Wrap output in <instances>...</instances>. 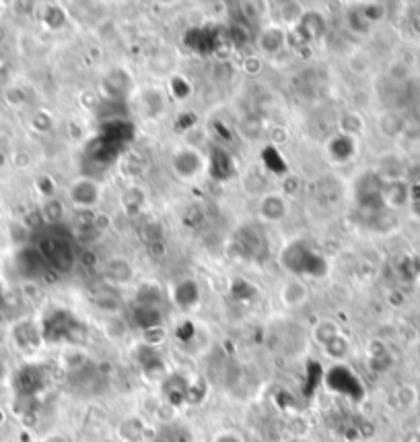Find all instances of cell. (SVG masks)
<instances>
[{
    "mask_svg": "<svg viewBox=\"0 0 420 442\" xmlns=\"http://www.w3.org/2000/svg\"><path fill=\"white\" fill-rule=\"evenodd\" d=\"M37 252L42 254L44 263L52 266L58 273H68L75 263H77V254H75V246L70 244V240L60 234H44L37 242Z\"/></svg>",
    "mask_w": 420,
    "mask_h": 442,
    "instance_id": "6da1fadb",
    "label": "cell"
},
{
    "mask_svg": "<svg viewBox=\"0 0 420 442\" xmlns=\"http://www.w3.org/2000/svg\"><path fill=\"white\" fill-rule=\"evenodd\" d=\"M70 197L81 209H91L99 199V184H95L93 180H79L70 188Z\"/></svg>",
    "mask_w": 420,
    "mask_h": 442,
    "instance_id": "7a4b0ae2",
    "label": "cell"
},
{
    "mask_svg": "<svg viewBox=\"0 0 420 442\" xmlns=\"http://www.w3.org/2000/svg\"><path fill=\"white\" fill-rule=\"evenodd\" d=\"M17 265H19V271L29 277V279H35L42 275V271L46 269V263L42 259V254L37 252V248H23L19 254H17Z\"/></svg>",
    "mask_w": 420,
    "mask_h": 442,
    "instance_id": "3957f363",
    "label": "cell"
},
{
    "mask_svg": "<svg viewBox=\"0 0 420 442\" xmlns=\"http://www.w3.org/2000/svg\"><path fill=\"white\" fill-rule=\"evenodd\" d=\"M173 166L184 178L194 176L200 170V155H198L196 151H182V153L175 155Z\"/></svg>",
    "mask_w": 420,
    "mask_h": 442,
    "instance_id": "277c9868",
    "label": "cell"
},
{
    "mask_svg": "<svg viewBox=\"0 0 420 442\" xmlns=\"http://www.w3.org/2000/svg\"><path fill=\"white\" fill-rule=\"evenodd\" d=\"M134 321L140 329L151 331L161 324V310L153 304H139V308L134 312Z\"/></svg>",
    "mask_w": 420,
    "mask_h": 442,
    "instance_id": "5b68a950",
    "label": "cell"
},
{
    "mask_svg": "<svg viewBox=\"0 0 420 442\" xmlns=\"http://www.w3.org/2000/svg\"><path fill=\"white\" fill-rule=\"evenodd\" d=\"M282 44H284V33L279 27H268V30L262 31L260 37H257V46L264 52H268V54L279 52L280 48H282Z\"/></svg>",
    "mask_w": 420,
    "mask_h": 442,
    "instance_id": "8992f818",
    "label": "cell"
},
{
    "mask_svg": "<svg viewBox=\"0 0 420 442\" xmlns=\"http://www.w3.org/2000/svg\"><path fill=\"white\" fill-rule=\"evenodd\" d=\"M175 302L182 306V308H190V306H194L198 302V286L194 281H182L177 288H175Z\"/></svg>",
    "mask_w": 420,
    "mask_h": 442,
    "instance_id": "52a82bcc",
    "label": "cell"
},
{
    "mask_svg": "<svg viewBox=\"0 0 420 442\" xmlns=\"http://www.w3.org/2000/svg\"><path fill=\"white\" fill-rule=\"evenodd\" d=\"M260 213H262V217L274 221V219H280L286 213V205H284V201L280 197L270 195V197H264V201L260 205Z\"/></svg>",
    "mask_w": 420,
    "mask_h": 442,
    "instance_id": "ba28073f",
    "label": "cell"
},
{
    "mask_svg": "<svg viewBox=\"0 0 420 442\" xmlns=\"http://www.w3.org/2000/svg\"><path fill=\"white\" fill-rule=\"evenodd\" d=\"M108 277L112 281H115V283H124V281H128L132 277V269H130V265L126 261L115 259V261H112L108 265Z\"/></svg>",
    "mask_w": 420,
    "mask_h": 442,
    "instance_id": "9c48e42d",
    "label": "cell"
},
{
    "mask_svg": "<svg viewBox=\"0 0 420 442\" xmlns=\"http://www.w3.org/2000/svg\"><path fill=\"white\" fill-rule=\"evenodd\" d=\"M282 297H284L286 304L297 306V304H301V302L307 297V294H305V288H303L301 283L291 281V283H286V288H284V292H282Z\"/></svg>",
    "mask_w": 420,
    "mask_h": 442,
    "instance_id": "30bf717a",
    "label": "cell"
},
{
    "mask_svg": "<svg viewBox=\"0 0 420 442\" xmlns=\"http://www.w3.org/2000/svg\"><path fill=\"white\" fill-rule=\"evenodd\" d=\"M62 215H64V205L60 201H56V199L48 201L44 205V209H42V219L46 223H58L62 219Z\"/></svg>",
    "mask_w": 420,
    "mask_h": 442,
    "instance_id": "8fae6325",
    "label": "cell"
},
{
    "mask_svg": "<svg viewBox=\"0 0 420 442\" xmlns=\"http://www.w3.org/2000/svg\"><path fill=\"white\" fill-rule=\"evenodd\" d=\"M31 124H33V128H35V130L44 133V130H50V126H52V120H50V116H48V114L39 112V114H35V116H33Z\"/></svg>",
    "mask_w": 420,
    "mask_h": 442,
    "instance_id": "7c38bea8",
    "label": "cell"
},
{
    "mask_svg": "<svg viewBox=\"0 0 420 442\" xmlns=\"http://www.w3.org/2000/svg\"><path fill=\"white\" fill-rule=\"evenodd\" d=\"M97 306L101 308V310H117L120 308V300L117 297H113L112 294H103V297H99L97 300Z\"/></svg>",
    "mask_w": 420,
    "mask_h": 442,
    "instance_id": "4fadbf2b",
    "label": "cell"
},
{
    "mask_svg": "<svg viewBox=\"0 0 420 442\" xmlns=\"http://www.w3.org/2000/svg\"><path fill=\"white\" fill-rule=\"evenodd\" d=\"M15 164H17V166H27L29 164L27 153H21V151H19V153H15Z\"/></svg>",
    "mask_w": 420,
    "mask_h": 442,
    "instance_id": "5bb4252c",
    "label": "cell"
},
{
    "mask_svg": "<svg viewBox=\"0 0 420 442\" xmlns=\"http://www.w3.org/2000/svg\"><path fill=\"white\" fill-rule=\"evenodd\" d=\"M2 164H4V155L0 153V166H2Z\"/></svg>",
    "mask_w": 420,
    "mask_h": 442,
    "instance_id": "9a60e30c",
    "label": "cell"
}]
</instances>
